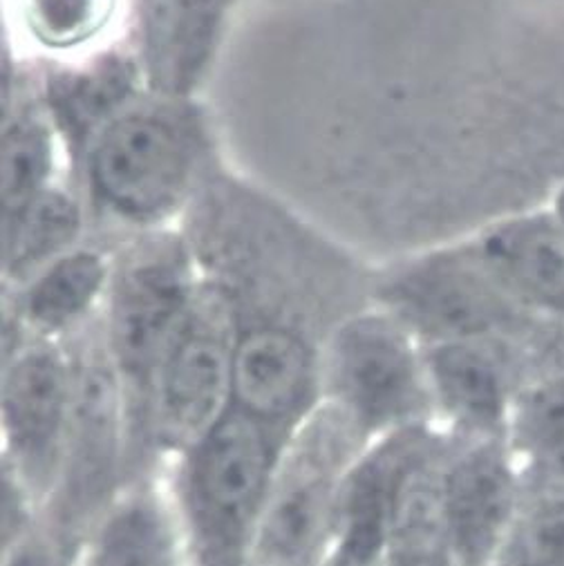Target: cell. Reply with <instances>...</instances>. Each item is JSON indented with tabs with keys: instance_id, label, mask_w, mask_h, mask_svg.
Masks as SVG:
<instances>
[{
	"instance_id": "obj_22",
	"label": "cell",
	"mask_w": 564,
	"mask_h": 566,
	"mask_svg": "<svg viewBox=\"0 0 564 566\" xmlns=\"http://www.w3.org/2000/svg\"><path fill=\"white\" fill-rule=\"evenodd\" d=\"M520 437L540 463L564 475V379H551L524 397Z\"/></svg>"
},
{
	"instance_id": "obj_3",
	"label": "cell",
	"mask_w": 564,
	"mask_h": 566,
	"mask_svg": "<svg viewBox=\"0 0 564 566\" xmlns=\"http://www.w3.org/2000/svg\"><path fill=\"white\" fill-rule=\"evenodd\" d=\"M198 285L200 266L181 229L133 233L113 253L104 327L126 386L153 397L161 360Z\"/></svg>"
},
{
	"instance_id": "obj_8",
	"label": "cell",
	"mask_w": 564,
	"mask_h": 566,
	"mask_svg": "<svg viewBox=\"0 0 564 566\" xmlns=\"http://www.w3.org/2000/svg\"><path fill=\"white\" fill-rule=\"evenodd\" d=\"M72 412L61 463V524L72 542L113 491L122 446V376L108 338L72 360Z\"/></svg>"
},
{
	"instance_id": "obj_5",
	"label": "cell",
	"mask_w": 564,
	"mask_h": 566,
	"mask_svg": "<svg viewBox=\"0 0 564 566\" xmlns=\"http://www.w3.org/2000/svg\"><path fill=\"white\" fill-rule=\"evenodd\" d=\"M372 296L428 345L487 340L522 316L463 233L390 260L388 271L376 273Z\"/></svg>"
},
{
	"instance_id": "obj_6",
	"label": "cell",
	"mask_w": 564,
	"mask_h": 566,
	"mask_svg": "<svg viewBox=\"0 0 564 566\" xmlns=\"http://www.w3.org/2000/svg\"><path fill=\"white\" fill-rule=\"evenodd\" d=\"M236 343V307L220 282L200 271L196 296L153 386L161 443L191 452L231 410Z\"/></svg>"
},
{
	"instance_id": "obj_20",
	"label": "cell",
	"mask_w": 564,
	"mask_h": 566,
	"mask_svg": "<svg viewBox=\"0 0 564 566\" xmlns=\"http://www.w3.org/2000/svg\"><path fill=\"white\" fill-rule=\"evenodd\" d=\"M83 205L70 188L56 184L17 218L6 222V282L21 290L39 271L79 247Z\"/></svg>"
},
{
	"instance_id": "obj_15",
	"label": "cell",
	"mask_w": 564,
	"mask_h": 566,
	"mask_svg": "<svg viewBox=\"0 0 564 566\" xmlns=\"http://www.w3.org/2000/svg\"><path fill=\"white\" fill-rule=\"evenodd\" d=\"M6 14L34 63H70L126 41V0H6Z\"/></svg>"
},
{
	"instance_id": "obj_26",
	"label": "cell",
	"mask_w": 564,
	"mask_h": 566,
	"mask_svg": "<svg viewBox=\"0 0 564 566\" xmlns=\"http://www.w3.org/2000/svg\"><path fill=\"white\" fill-rule=\"evenodd\" d=\"M330 566H376V564H356V562H343V559H332Z\"/></svg>"
},
{
	"instance_id": "obj_11",
	"label": "cell",
	"mask_w": 564,
	"mask_h": 566,
	"mask_svg": "<svg viewBox=\"0 0 564 566\" xmlns=\"http://www.w3.org/2000/svg\"><path fill=\"white\" fill-rule=\"evenodd\" d=\"M463 235L522 314L564 318V233L544 202L495 216Z\"/></svg>"
},
{
	"instance_id": "obj_18",
	"label": "cell",
	"mask_w": 564,
	"mask_h": 566,
	"mask_svg": "<svg viewBox=\"0 0 564 566\" xmlns=\"http://www.w3.org/2000/svg\"><path fill=\"white\" fill-rule=\"evenodd\" d=\"M415 461L393 504L386 557L388 566H450L455 559L443 482Z\"/></svg>"
},
{
	"instance_id": "obj_21",
	"label": "cell",
	"mask_w": 564,
	"mask_h": 566,
	"mask_svg": "<svg viewBox=\"0 0 564 566\" xmlns=\"http://www.w3.org/2000/svg\"><path fill=\"white\" fill-rule=\"evenodd\" d=\"M87 566H179L175 526L161 500L142 491L108 513Z\"/></svg>"
},
{
	"instance_id": "obj_13",
	"label": "cell",
	"mask_w": 564,
	"mask_h": 566,
	"mask_svg": "<svg viewBox=\"0 0 564 566\" xmlns=\"http://www.w3.org/2000/svg\"><path fill=\"white\" fill-rule=\"evenodd\" d=\"M316 356L305 334L285 318L238 323L233 399L238 410L278 421L299 410L312 388Z\"/></svg>"
},
{
	"instance_id": "obj_2",
	"label": "cell",
	"mask_w": 564,
	"mask_h": 566,
	"mask_svg": "<svg viewBox=\"0 0 564 566\" xmlns=\"http://www.w3.org/2000/svg\"><path fill=\"white\" fill-rule=\"evenodd\" d=\"M367 430L336 401L318 406L273 465L247 566H318Z\"/></svg>"
},
{
	"instance_id": "obj_25",
	"label": "cell",
	"mask_w": 564,
	"mask_h": 566,
	"mask_svg": "<svg viewBox=\"0 0 564 566\" xmlns=\"http://www.w3.org/2000/svg\"><path fill=\"white\" fill-rule=\"evenodd\" d=\"M8 566H48V564H45L43 555L36 553L32 546H23V548H19V551L10 557Z\"/></svg>"
},
{
	"instance_id": "obj_1",
	"label": "cell",
	"mask_w": 564,
	"mask_h": 566,
	"mask_svg": "<svg viewBox=\"0 0 564 566\" xmlns=\"http://www.w3.org/2000/svg\"><path fill=\"white\" fill-rule=\"evenodd\" d=\"M211 153V124L194 97L146 90L92 137L79 170L94 211L144 233L191 211Z\"/></svg>"
},
{
	"instance_id": "obj_7",
	"label": "cell",
	"mask_w": 564,
	"mask_h": 566,
	"mask_svg": "<svg viewBox=\"0 0 564 566\" xmlns=\"http://www.w3.org/2000/svg\"><path fill=\"white\" fill-rule=\"evenodd\" d=\"M417 340L379 305L341 318L323 354L330 399L349 410L365 430L404 426L421 415L430 379Z\"/></svg>"
},
{
	"instance_id": "obj_14",
	"label": "cell",
	"mask_w": 564,
	"mask_h": 566,
	"mask_svg": "<svg viewBox=\"0 0 564 566\" xmlns=\"http://www.w3.org/2000/svg\"><path fill=\"white\" fill-rule=\"evenodd\" d=\"M421 457V437L401 430L379 450L356 461L341 493L334 559L376 564L386 551L397 489L408 468Z\"/></svg>"
},
{
	"instance_id": "obj_23",
	"label": "cell",
	"mask_w": 564,
	"mask_h": 566,
	"mask_svg": "<svg viewBox=\"0 0 564 566\" xmlns=\"http://www.w3.org/2000/svg\"><path fill=\"white\" fill-rule=\"evenodd\" d=\"M518 566H564V497L537 506L524 522L518 546Z\"/></svg>"
},
{
	"instance_id": "obj_4",
	"label": "cell",
	"mask_w": 564,
	"mask_h": 566,
	"mask_svg": "<svg viewBox=\"0 0 564 566\" xmlns=\"http://www.w3.org/2000/svg\"><path fill=\"white\" fill-rule=\"evenodd\" d=\"M273 465L262 423L238 408L188 452L184 506L200 566H247Z\"/></svg>"
},
{
	"instance_id": "obj_17",
	"label": "cell",
	"mask_w": 564,
	"mask_h": 566,
	"mask_svg": "<svg viewBox=\"0 0 564 566\" xmlns=\"http://www.w3.org/2000/svg\"><path fill=\"white\" fill-rule=\"evenodd\" d=\"M111 277L113 253L79 244L19 290V323L39 338L70 332L83 325L100 303H106Z\"/></svg>"
},
{
	"instance_id": "obj_19",
	"label": "cell",
	"mask_w": 564,
	"mask_h": 566,
	"mask_svg": "<svg viewBox=\"0 0 564 566\" xmlns=\"http://www.w3.org/2000/svg\"><path fill=\"white\" fill-rule=\"evenodd\" d=\"M424 358L430 388L459 421L476 428L498 423L504 386L487 340L430 343Z\"/></svg>"
},
{
	"instance_id": "obj_9",
	"label": "cell",
	"mask_w": 564,
	"mask_h": 566,
	"mask_svg": "<svg viewBox=\"0 0 564 566\" xmlns=\"http://www.w3.org/2000/svg\"><path fill=\"white\" fill-rule=\"evenodd\" d=\"M72 360L50 340L21 347L6 367L3 430L19 486L43 495L59 482L72 412Z\"/></svg>"
},
{
	"instance_id": "obj_16",
	"label": "cell",
	"mask_w": 564,
	"mask_h": 566,
	"mask_svg": "<svg viewBox=\"0 0 564 566\" xmlns=\"http://www.w3.org/2000/svg\"><path fill=\"white\" fill-rule=\"evenodd\" d=\"M452 553L459 566H484L513 506V482L502 457L476 450L443 480Z\"/></svg>"
},
{
	"instance_id": "obj_12",
	"label": "cell",
	"mask_w": 564,
	"mask_h": 566,
	"mask_svg": "<svg viewBox=\"0 0 564 566\" xmlns=\"http://www.w3.org/2000/svg\"><path fill=\"white\" fill-rule=\"evenodd\" d=\"M36 83L41 102L74 166L81 164L92 137L148 90L128 41L79 61L41 63Z\"/></svg>"
},
{
	"instance_id": "obj_24",
	"label": "cell",
	"mask_w": 564,
	"mask_h": 566,
	"mask_svg": "<svg viewBox=\"0 0 564 566\" xmlns=\"http://www.w3.org/2000/svg\"><path fill=\"white\" fill-rule=\"evenodd\" d=\"M546 209L551 211V216L555 218V222H557V227L562 229V233H564V177L551 188V193H549V198H546Z\"/></svg>"
},
{
	"instance_id": "obj_10",
	"label": "cell",
	"mask_w": 564,
	"mask_h": 566,
	"mask_svg": "<svg viewBox=\"0 0 564 566\" xmlns=\"http://www.w3.org/2000/svg\"><path fill=\"white\" fill-rule=\"evenodd\" d=\"M126 41L146 85L194 97L224 56L236 0H126Z\"/></svg>"
}]
</instances>
